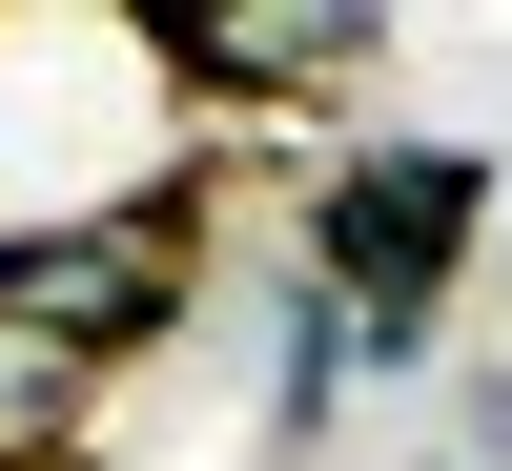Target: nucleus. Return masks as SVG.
Wrapping results in <instances>:
<instances>
[{
  "label": "nucleus",
  "instance_id": "obj_1",
  "mask_svg": "<svg viewBox=\"0 0 512 471\" xmlns=\"http://www.w3.org/2000/svg\"><path fill=\"white\" fill-rule=\"evenodd\" d=\"M492 205H512V185H492V144H451V123H349V144L308 164V205H287V246H308L328 308L369 328V369H431Z\"/></svg>",
  "mask_w": 512,
  "mask_h": 471
},
{
  "label": "nucleus",
  "instance_id": "obj_2",
  "mask_svg": "<svg viewBox=\"0 0 512 471\" xmlns=\"http://www.w3.org/2000/svg\"><path fill=\"white\" fill-rule=\"evenodd\" d=\"M0 308L62 328V349H164V328L205 308V185H123V205H62V226L0 246Z\"/></svg>",
  "mask_w": 512,
  "mask_h": 471
},
{
  "label": "nucleus",
  "instance_id": "obj_3",
  "mask_svg": "<svg viewBox=\"0 0 512 471\" xmlns=\"http://www.w3.org/2000/svg\"><path fill=\"white\" fill-rule=\"evenodd\" d=\"M369 62H390L369 0H205V21H164L185 123H287V103H328V82H369Z\"/></svg>",
  "mask_w": 512,
  "mask_h": 471
},
{
  "label": "nucleus",
  "instance_id": "obj_4",
  "mask_svg": "<svg viewBox=\"0 0 512 471\" xmlns=\"http://www.w3.org/2000/svg\"><path fill=\"white\" fill-rule=\"evenodd\" d=\"M82 451H103V349L0 308V471H82Z\"/></svg>",
  "mask_w": 512,
  "mask_h": 471
},
{
  "label": "nucleus",
  "instance_id": "obj_5",
  "mask_svg": "<svg viewBox=\"0 0 512 471\" xmlns=\"http://www.w3.org/2000/svg\"><path fill=\"white\" fill-rule=\"evenodd\" d=\"M410 471H451V451H410Z\"/></svg>",
  "mask_w": 512,
  "mask_h": 471
}]
</instances>
